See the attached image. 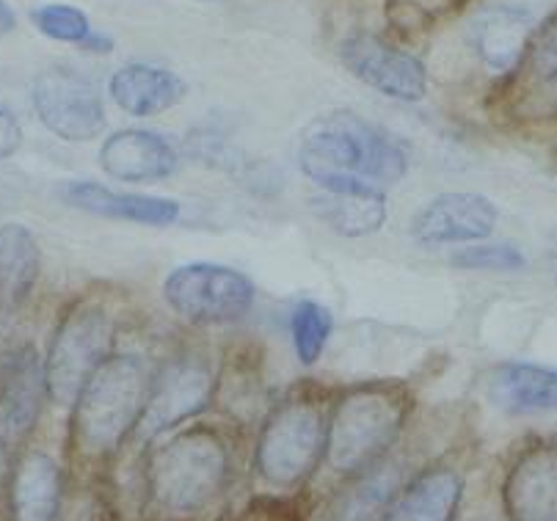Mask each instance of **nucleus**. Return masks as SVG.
Returning <instances> with one entry per match:
<instances>
[{
    "mask_svg": "<svg viewBox=\"0 0 557 521\" xmlns=\"http://www.w3.org/2000/svg\"><path fill=\"white\" fill-rule=\"evenodd\" d=\"M219 375L213 359L196 345L172 350L163 364L149 375V397L138 433L144 438H158L177 431L194 417L205 414L213 406Z\"/></svg>",
    "mask_w": 557,
    "mask_h": 521,
    "instance_id": "0eeeda50",
    "label": "nucleus"
},
{
    "mask_svg": "<svg viewBox=\"0 0 557 521\" xmlns=\"http://www.w3.org/2000/svg\"><path fill=\"white\" fill-rule=\"evenodd\" d=\"M39 244L23 224H0V293L12 303L25 301L39 278Z\"/></svg>",
    "mask_w": 557,
    "mask_h": 521,
    "instance_id": "5701e85b",
    "label": "nucleus"
},
{
    "mask_svg": "<svg viewBox=\"0 0 557 521\" xmlns=\"http://www.w3.org/2000/svg\"><path fill=\"white\" fill-rule=\"evenodd\" d=\"M329 411L321 395L290 392L262 420L255 445V472L265 486L293 492L326 458Z\"/></svg>",
    "mask_w": 557,
    "mask_h": 521,
    "instance_id": "39448f33",
    "label": "nucleus"
},
{
    "mask_svg": "<svg viewBox=\"0 0 557 521\" xmlns=\"http://www.w3.org/2000/svg\"><path fill=\"white\" fill-rule=\"evenodd\" d=\"M149 373L141 356L113 350L75 397L70 442L77 458L108 461L141 427Z\"/></svg>",
    "mask_w": 557,
    "mask_h": 521,
    "instance_id": "f03ea898",
    "label": "nucleus"
},
{
    "mask_svg": "<svg viewBox=\"0 0 557 521\" xmlns=\"http://www.w3.org/2000/svg\"><path fill=\"white\" fill-rule=\"evenodd\" d=\"M463 477L450 467H428L409 480L386 521H456Z\"/></svg>",
    "mask_w": 557,
    "mask_h": 521,
    "instance_id": "412c9836",
    "label": "nucleus"
},
{
    "mask_svg": "<svg viewBox=\"0 0 557 521\" xmlns=\"http://www.w3.org/2000/svg\"><path fill=\"white\" fill-rule=\"evenodd\" d=\"M406 483L400 467L384 458L368 472L345 480L343 492L329 505L326 521H386Z\"/></svg>",
    "mask_w": 557,
    "mask_h": 521,
    "instance_id": "aec40b11",
    "label": "nucleus"
},
{
    "mask_svg": "<svg viewBox=\"0 0 557 521\" xmlns=\"http://www.w3.org/2000/svg\"><path fill=\"white\" fill-rule=\"evenodd\" d=\"M30 102L45 127L55 138L72 144L95 141L106 131V108L97 86L72 66H50L39 72Z\"/></svg>",
    "mask_w": 557,
    "mask_h": 521,
    "instance_id": "1a4fd4ad",
    "label": "nucleus"
},
{
    "mask_svg": "<svg viewBox=\"0 0 557 521\" xmlns=\"http://www.w3.org/2000/svg\"><path fill=\"white\" fill-rule=\"evenodd\" d=\"M113 337H116V320L108 303L97 298H81L66 307L45 356L48 395L53 404H75L86 381L113 353Z\"/></svg>",
    "mask_w": 557,
    "mask_h": 521,
    "instance_id": "423d86ee",
    "label": "nucleus"
},
{
    "mask_svg": "<svg viewBox=\"0 0 557 521\" xmlns=\"http://www.w3.org/2000/svg\"><path fill=\"white\" fill-rule=\"evenodd\" d=\"M499 210L492 199L472 190H450L428 199L411 219L409 232L414 244L436 246H472L483 244L497 230Z\"/></svg>",
    "mask_w": 557,
    "mask_h": 521,
    "instance_id": "f8f14e48",
    "label": "nucleus"
},
{
    "mask_svg": "<svg viewBox=\"0 0 557 521\" xmlns=\"http://www.w3.org/2000/svg\"><path fill=\"white\" fill-rule=\"evenodd\" d=\"M503 499L510 521H557V442L519 456Z\"/></svg>",
    "mask_w": 557,
    "mask_h": 521,
    "instance_id": "f3484780",
    "label": "nucleus"
},
{
    "mask_svg": "<svg viewBox=\"0 0 557 521\" xmlns=\"http://www.w3.org/2000/svg\"><path fill=\"white\" fill-rule=\"evenodd\" d=\"M163 301L190 326H226L251 312L255 282L235 268L188 262L163 278Z\"/></svg>",
    "mask_w": 557,
    "mask_h": 521,
    "instance_id": "6e6552de",
    "label": "nucleus"
},
{
    "mask_svg": "<svg viewBox=\"0 0 557 521\" xmlns=\"http://www.w3.org/2000/svg\"><path fill=\"white\" fill-rule=\"evenodd\" d=\"M30 20L48 39L64 45H81L84 48L95 30H91L89 14L84 9H75L70 3H45V7L34 9Z\"/></svg>",
    "mask_w": 557,
    "mask_h": 521,
    "instance_id": "a878e982",
    "label": "nucleus"
},
{
    "mask_svg": "<svg viewBox=\"0 0 557 521\" xmlns=\"http://www.w3.org/2000/svg\"><path fill=\"white\" fill-rule=\"evenodd\" d=\"M100 169L131 185L163 183L180 169V149L152 131H116L102 141Z\"/></svg>",
    "mask_w": 557,
    "mask_h": 521,
    "instance_id": "2eb2a0df",
    "label": "nucleus"
},
{
    "mask_svg": "<svg viewBox=\"0 0 557 521\" xmlns=\"http://www.w3.org/2000/svg\"><path fill=\"white\" fill-rule=\"evenodd\" d=\"M45 359L30 343L12 345L0 356V445L12 450L25 442L48 400Z\"/></svg>",
    "mask_w": 557,
    "mask_h": 521,
    "instance_id": "9b49d317",
    "label": "nucleus"
},
{
    "mask_svg": "<svg viewBox=\"0 0 557 521\" xmlns=\"http://www.w3.org/2000/svg\"><path fill=\"white\" fill-rule=\"evenodd\" d=\"M411 395L397 381H373L345 389L329 409L326 458L343 480L389 458L411 414Z\"/></svg>",
    "mask_w": 557,
    "mask_h": 521,
    "instance_id": "7ed1b4c3",
    "label": "nucleus"
},
{
    "mask_svg": "<svg viewBox=\"0 0 557 521\" xmlns=\"http://www.w3.org/2000/svg\"><path fill=\"white\" fill-rule=\"evenodd\" d=\"M486 395L494 409L510 417L557 411V368L528 362L499 364L488 373Z\"/></svg>",
    "mask_w": 557,
    "mask_h": 521,
    "instance_id": "6ab92c4d",
    "label": "nucleus"
},
{
    "mask_svg": "<svg viewBox=\"0 0 557 521\" xmlns=\"http://www.w3.org/2000/svg\"><path fill=\"white\" fill-rule=\"evenodd\" d=\"M334 332V318L323 303L318 301H298L290 314V337L296 348V359L304 368H314L321 362L323 350H326L329 337Z\"/></svg>",
    "mask_w": 557,
    "mask_h": 521,
    "instance_id": "b1692460",
    "label": "nucleus"
},
{
    "mask_svg": "<svg viewBox=\"0 0 557 521\" xmlns=\"http://www.w3.org/2000/svg\"><path fill=\"white\" fill-rule=\"evenodd\" d=\"M61 469L48 452H28L12 472L14 521H55L61 510Z\"/></svg>",
    "mask_w": 557,
    "mask_h": 521,
    "instance_id": "4be33fe9",
    "label": "nucleus"
},
{
    "mask_svg": "<svg viewBox=\"0 0 557 521\" xmlns=\"http://www.w3.org/2000/svg\"><path fill=\"white\" fill-rule=\"evenodd\" d=\"M230 477V442L215 427H188L149 456L147 497L169 519H194L226 492Z\"/></svg>",
    "mask_w": 557,
    "mask_h": 521,
    "instance_id": "20e7f679",
    "label": "nucleus"
},
{
    "mask_svg": "<svg viewBox=\"0 0 557 521\" xmlns=\"http://www.w3.org/2000/svg\"><path fill=\"white\" fill-rule=\"evenodd\" d=\"M55 199L81 213L111 221H131L141 226H172L183 208L177 199L144 194H119L91 179H64L55 185Z\"/></svg>",
    "mask_w": 557,
    "mask_h": 521,
    "instance_id": "dca6fc26",
    "label": "nucleus"
},
{
    "mask_svg": "<svg viewBox=\"0 0 557 521\" xmlns=\"http://www.w3.org/2000/svg\"><path fill=\"white\" fill-rule=\"evenodd\" d=\"M522 75L539 95L557 97V14L544 20L522 61Z\"/></svg>",
    "mask_w": 557,
    "mask_h": 521,
    "instance_id": "393cba45",
    "label": "nucleus"
},
{
    "mask_svg": "<svg viewBox=\"0 0 557 521\" xmlns=\"http://www.w3.org/2000/svg\"><path fill=\"white\" fill-rule=\"evenodd\" d=\"M108 91L122 111L147 119L177 108L188 95V84L166 66L127 64L113 72Z\"/></svg>",
    "mask_w": 557,
    "mask_h": 521,
    "instance_id": "a211bd4d",
    "label": "nucleus"
},
{
    "mask_svg": "<svg viewBox=\"0 0 557 521\" xmlns=\"http://www.w3.org/2000/svg\"><path fill=\"white\" fill-rule=\"evenodd\" d=\"M298 166L318 183L356 179L386 188L406 177L409 154L392 133L356 111H329L304 131Z\"/></svg>",
    "mask_w": 557,
    "mask_h": 521,
    "instance_id": "f257e3e1",
    "label": "nucleus"
},
{
    "mask_svg": "<svg viewBox=\"0 0 557 521\" xmlns=\"http://www.w3.org/2000/svg\"><path fill=\"white\" fill-rule=\"evenodd\" d=\"M309 208L329 230L350 240L375 235L389 213L384 188L356 183V179L318 183L309 196Z\"/></svg>",
    "mask_w": 557,
    "mask_h": 521,
    "instance_id": "4468645a",
    "label": "nucleus"
},
{
    "mask_svg": "<svg viewBox=\"0 0 557 521\" xmlns=\"http://www.w3.org/2000/svg\"><path fill=\"white\" fill-rule=\"evenodd\" d=\"M539 0H494L474 14L469 39L478 61L494 75H510L528 55L530 42L544 25Z\"/></svg>",
    "mask_w": 557,
    "mask_h": 521,
    "instance_id": "9d476101",
    "label": "nucleus"
},
{
    "mask_svg": "<svg viewBox=\"0 0 557 521\" xmlns=\"http://www.w3.org/2000/svg\"><path fill=\"white\" fill-rule=\"evenodd\" d=\"M450 262L463 271H519L528 265V257L510 244H472L453 251Z\"/></svg>",
    "mask_w": 557,
    "mask_h": 521,
    "instance_id": "bb28decb",
    "label": "nucleus"
},
{
    "mask_svg": "<svg viewBox=\"0 0 557 521\" xmlns=\"http://www.w3.org/2000/svg\"><path fill=\"white\" fill-rule=\"evenodd\" d=\"M17 28V17H14L12 7H9L7 0H0V36L12 34Z\"/></svg>",
    "mask_w": 557,
    "mask_h": 521,
    "instance_id": "c85d7f7f",
    "label": "nucleus"
},
{
    "mask_svg": "<svg viewBox=\"0 0 557 521\" xmlns=\"http://www.w3.org/2000/svg\"><path fill=\"white\" fill-rule=\"evenodd\" d=\"M343 64L354 72L364 86L381 91L384 97L404 102H417L428 91V72L417 55L386 45L370 34H354L343 42Z\"/></svg>",
    "mask_w": 557,
    "mask_h": 521,
    "instance_id": "ddd939ff",
    "label": "nucleus"
},
{
    "mask_svg": "<svg viewBox=\"0 0 557 521\" xmlns=\"http://www.w3.org/2000/svg\"><path fill=\"white\" fill-rule=\"evenodd\" d=\"M84 48L95 50V53H108V50L113 48V39L111 36H100V34H91L89 39H86Z\"/></svg>",
    "mask_w": 557,
    "mask_h": 521,
    "instance_id": "c756f323",
    "label": "nucleus"
},
{
    "mask_svg": "<svg viewBox=\"0 0 557 521\" xmlns=\"http://www.w3.org/2000/svg\"><path fill=\"white\" fill-rule=\"evenodd\" d=\"M20 141H23V131H20L17 116L0 106V160L12 158L20 149Z\"/></svg>",
    "mask_w": 557,
    "mask_h": 521,
    "instance_id": "cd10ccee",
    "label": "nucleus"
},
{
    "mask_svg": "<svg viewBox=\"0 0 557 521\" xmlns=\"http://www.w3.org/2000/svg\"><path fill=\"white\" fill-rule=\"evenodd\" d=\"M7 474H9V461H7V447L0 445V483H3V480H7Z\"/></svg>",
    "mask_w": 557,
    "mask_h": 521,
    "instance_id": "7c9ffc66",
    "label": "nucleus"
}]
</instances>
